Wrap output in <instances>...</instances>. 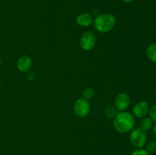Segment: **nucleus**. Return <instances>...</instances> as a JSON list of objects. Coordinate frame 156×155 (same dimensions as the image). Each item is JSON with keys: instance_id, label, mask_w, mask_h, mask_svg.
<instances>
[{"instance_id": "f257e3e1", "label": "nucleus", "mask_w": 156, "mask_h": 155, "mask_svg": "<svg viewBox=\"0 0 156 155\" xmlns=\"http://www.w3.org/2000/svg\"><path fill=\"white\" fill-rule=\"evenodd\" d=\"M135 119L132 114L126 112H119L114 117V126L116 130L120 133H127L134 127Z\"/></svg>"}, {"instance_id": "f03ea898", "label": "nucleus", "mask_w": 156, "mask_h": 155, "mask_svg": "<svg viewBox=\"0 0 156 155\" xmlns=\"http://www.w3.org/2000/svg\"><path fill=\"white\" fill-rule=\"evenodd\" d=\"M116 24L115 17L111 14H103L95 18L94 21V27L101 33L111 31Z\"/></svg>"}, {"instance_id": "7ed1b4c3", "label": "nucleus", "mask_w": 156, "mask_h": 155, "mask_svg": "<svg viewBox=\"0 0 156 155\" xmlns=\"http://www.w3.org/2000/svg\"><path fill=\"white\" fill-rule=\"evenodd\" d=\"M130 142L134 147H142L145 145L147 141V136L142 129H136L131 132L129 136Z\"/></svg>"}, {"instance_id": "20e7f679", "label": "nucleus", "mask_w": 156, "mask_h": 155, "mask_svg": "<svg viewBox=\"0 0 156 155\" xmlns=\"http://www.w3.org/2000/svg\"><path fill=\"white\" fill-rule=\"evenodd\" d=\"M74 111L79 117H86L90 112V104L88 100L84 98L76 100L74 104Z\"/></svg>"}, {"instance_id": "39448f33", "label": "nucleus", "mask_w": 156, "mask_h": 155, "mask_svg": "<svg viewBox=\"0 0 156 155\" xmlns=\"http://www.w3.org/2000/svg\"><path fill=\"white\" fill-rule=\"evenodd\" d=\"M96 43V38L91 32H86L82 35L80 40L81 47L84 50H91L94 48Z\"/></svg>"}, {"instance_id": "423d86ee", "label": "nucleus", "mask_w": 156, "mask_h": 155, "mask_svg": "<svg viewBox=\"0 0 156 155\" xmlns=\"http://www.w3.org/2000/svg\"><path fill=\"white\" fill-rule=\"evenodd\" d=\"M130 100L126 94H120L116 97L114 104L115 108L119 111H123L129 106Z\"/></svg>"}, {"instance_id": "0eeeda50", "label": "nucleus", "mask_w": 156, "mask_h": 155, "mask_svg": "<svg viewBox=\"0 0 156 155\" xmlns=\"http://www.w3.org/2000/svg\"><path fill=\"white\" fill-rule=\"evenodd\" d=\"M149 110V106L146 102L145 101H140L137 103L134 106L133 109V114L137 117V118H143L147 115Z\"/></svg>"}, {"instance_id": "6e6552de", "label": "nucleus", "mask_w": 156, "mask_h": 155, "mask_svg": "<svg viewBox=\"0 0 156 155\" xmlns=\"http://www.w3.org/2000/svg\"><path fill=\"white\" fill-rule=\"evenodd\" d=\"M31 59L27 56H21L17 62V67H18V70L21 71H24V72L29 71V69L31 68Z\"/></svg>"}, {"instance_id": "1a4fd4ad", "label": "nucleus", "mask_w": 156, "mask_h": 155, "mask_svg": "<svg viewBox=\"0 0 156 155\" xmlns=\"http://www.w3.org/2000/svg\"><path fill=\"white\" fill-rule=\"evenodd\" d=\"M76 22L82 27H88L93 22V18L89 14L82 13L77 17Z\"/></svg>"}, {"instance_id": "9d476101", "label": "nucleus", "mask_w": 156, "mask_h": 155, "mask_svg": "<svg viewBox=\"0 0 156 155\" xmlns=\"http://www.w3.org/2000/svg\"><path fill=\"white\" fill-rule=\"evenodd\" d=\"M146 55L149 60L156 62V43L151 44L146 50Z\"/></svg>"}, {"instance_id": "9b49d317", "label": "nucleus", "mask_w": 156, "mask_h": 155, "mask_svg": "<svg viewBox=\"0 0 156 155\" xmlns=\"http://www.w3.org/2000/svg\"><path fill=\"white\" fill-rule=\"evenodd\" d=\"M152 120L150 118H145L143 119L140 123V129H143V131H148L152 128Z\"/></svg>"}, {"instance_id": "f8f14e48", "label": "nucleus", "mask_w": 156, "mask_h": 155, "mask_svg": "<svg viewBox=\"0 0 156 155\" xmlns=\"http://www.w3.org/2000/svg\"><path fill=\"white\" fill-rule=\"evenodd\" d=\"M105 113L107 117L110 119H113L117 115V109L114 108V106H108V107L105 109Z\"/></svg>"}, {"instance_id": "ddd939ff", "label": "nucleus", "mask_w": 156, "mask_h": 155, "mask_svg": "<svg viewBox=\"0 0 156 155\" xmlns=\"http://www.w3.org/2000/svg\"><path fill=\"white\" fill-rule=\"evenodd\" d=\"M94 96V91H93L92 88H88L83 91V97L84 99L85 100H89V99L92 98V97Z\"/></svg>"}, {"instance_id": "4468645a", "label": "nucleus", "mask_w": 156, "mask_h": 155, "mask_svg": "<svg viewBox=\"0 0 156 155\" xmlns=\"http://www.w3.org/2000/svg\"><path fill=\"white\" fill-rule=\"evenodd\" d=\"M149 115H150V119L152 121L156 122V105H154L152 107L149 109Z\"/></svg>"}, {"instance_id": "2eb2a0df", "label": "nucleus", "mask_w": 156, "mask_h": 155, "mask_svg": "<svg viewBox=\"0 0 156 155\" xmlns=\"http://www.w3.org/2000/svg\"><path fill=\"white\" fill-rule=\"evenodd\" d=\"M147 151L148 152H154L156 150V142L155 141H150L149 144H147Z\"/></svg>"}, {"instance_id": "dca6fc26", "label": "nucleus", "mask_w": 156, "mask_h": 155, "mask_svg": "<svg viewBox=\"0 0 156 155\" xmlns=\"http://www.w3.org/2000/svg\"><path fill=\"white\" fill-rule=\"evenodd\" d=\"M131 155H149V152L144 149H138V150H134Z\"/></svg>"}, {"instance_id": "f3484780", "label": "nucleus", "mask_w": 156, "mask_h": 155, "mask_svg": "<svg viewBox=\"0 0 156 155\" xmlns=\"http://www.w3.org/2000/svg\"><path fill=\"white\" fill-rule=\"evenodd\" d=\"M153 132H154V134L156 135V124L154 126V127H153Z\"/></svg>"}, {"instance_id": "a211bd4d", "label": "nucleus", "mask_w": 156, "mask_h": 155, "mask_svg": "<svg viewBox=\"0 0 156 155\" xmlns=\"http://www.w3.org/2000/svg\"><path fill=\"white\" fill-rule=\"evenodd\" d=\"M123 2H126V3H129V2H131L133 1V0H122Z\"/></svg>"}, {"instance_id": "6ab92c4d", "label": "nucleus", "mask_w": 156, "mask_h": 155, "mask_svg": "<svg viewBox=\"0 0 156 155\" xmlns=\"http://www.w3.org/2000/svg\"><path fill=\"white\" fill-rule=\"evenodd\" d=\"M0 92H1V84H0Z\"/></svg>"}]
</instances>
